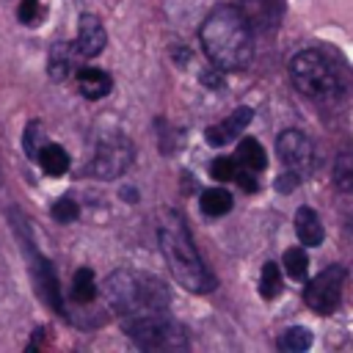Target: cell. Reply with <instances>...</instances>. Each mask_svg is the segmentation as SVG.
<instances>
[{
    "label": "cell",
    "mask_w": 353,
    "mask_h": 353,
    "mask_svg": "<svg viewBox=\"0 0 353 353\" xmlns=\"http://www.w3.org/2000/svg\"><path fill=\"white\" fill-rule=\"evenodd\" d=\"M251 116H254L251 108H237V110H232V116H226L221 124L207 127V143H210V146H223V143H229L232 138H237V135L248 127Z\"/></svg>",
    "instance_id": "9c48e42d"
},
{
    "label": "cell",
    "mask_w": 353,
    "mask_h": 353,
    "mask_svg": "<svg viewBox=\"0 0 353 353\" xmlns=\"http://www.w3.org/2000/svg\"><path fill=\"white\" fill-rule=\"evenodd\" d=\"M342 284H345V268L342 265H328L325 270H320L306 284V290H303L306 306L314 309L317 314H331L339 306Z\"/></svg>",
    "instance_id": "5b68a950"
},
{
    "label": "cell",
    "mask_w": 353,
    "mask_h": 353,
    "mask_svg": "<svg viewBox=\"0 0 353 353\" xmlns=\"http://www.w3.org/2000/svg\"><path fill=\"white\" fill-rule=\"evenodd\" d=\"M284 270H287V276L290 279H295V281H301L303 276H306V270H309V256H306V251L303 248H287L284 251Z\"/></svg>",
    "instance_id": "d6986e66"
},
{
    "label": "cell",
    "mask_w": 353,
    "mask_h": 353,
    "mask_svg": "<svg viewBox=\"0 0 353 353\" xmlns=\"http://www.w3.org/2000/svg\"><path fill=\"white\" fill-rule=\"evenodd\" d=\"M80 215V207H77V201L74 199H58L55 204H52V218L55 221H61V223H69V221H74Z\"/></svg>",
    "instance_id": "cb8c5ba5"
},
{
    "label": "cell",
    "mask_w": 353,
    "mask_h": 353,
    "mask_svg": "<svg viewBox=\"0 0 353 353\" xmlns=\"http://www.w3.org/2000/svg\"><path fill=\"white\" fill-rule=\"evenodd\" d=\"M298 179H301V174H295V171H287V174H281V176H279L276 188H279V190H292V188L298 185Z\"/></svg>",
    "instance_id": "4316f807"
},
{
    "label": "cell",
    "mask_w": 353,
    "mask_h": 353,
    "mask_svg": "<svg viewBox=\"0 0 353 353\" xmlns=\"http://www.w3.org/2000/svg\"><path fill=\"white\" fill-rule=\"evenodd\" d=\"M312 345V334L306 328H287L279 339V347L281 350H290V353H301Z\"/></svg>",
    "instance_id": "7402d4cb"
},
{
    "label": "cell",
    "mask_w": 353,
    "mask_h": 353,
    "mask_svg": "<svg viewBox=\"0 0 353 353\" xmlns=\"http://www.w3.org/2000/svg\"><path fill=\"white\" fill-rule=\"evenodd\" d=\"M41 141H44L41 124H36V121H33V124L28 127V132H25V152H28V157H33V160L39 157V152H41V146H44Z\"/></svg>",
    "instance_id": "d4e9b609"
},
{
    "label": "cell",
    "mask_w": 353,
    "mask_h": 353,
    "mask_svg": "<svg viewBox=\"0 0 353 353\" xmlns=\"http://www.w3.org/2000/svg\"><path fill=\"white\" fill-rule=\"evenodd\" d=\"M127 334L141 345V347H174L179 328L174 323H168L163 317V312L154 314H143V317H132L124 323Z\"/></svg>",
    "instance_id": "8992f818"
},
{
    "label": "cell",
    "mask_w": 353,
    "mask_h": 353,
    "mask_svg": "<svg viewBox=\"0 0 353 353\" xmlns=\"http://www.w3.org/2000/svg\"><path fill=\"white\" fill-rule=\"evenodd\" d=\"M108 298L121 314L130 317L154 314L168 306V292L157 279L127 270H119L113 279H108Z\"/></svg>",
    "instance_id": "3957f363"
},
{
    "label": "cell",
    "mask_w": 353,
    "mask_h": 353,
    "mask_svg": "<svg viewBox=\"0 0 353 353\" xmlns=\"http://www.w3.org/2000/svg\"><path fill=\"white\" fill-rule=\"evenodd\" d=\"M94 295H97L94 273H91L88 268H80V270L74 273V279H72V298H74L77 303H88V301H94Z\"/></svg>",
    "instance_id": "ac0fdd59"
},
{
    "label": "cell",
    "mask_w": 353,
    "mask_h": 353,
    "mask_svg": "<svg viewBox=\"0 0 353 353\" xmlns=\"http://www.w3.org/2000/svg\"><path fill=\"white\" fill-rule=\"evenodd\" d=\"M276 152H279L281 163L295 174H306L312 168L314 149H312V141L301 130H284L276 141Z\"/></svg>",
    "instance_id": "ba28073f"
},
{
    "label": "cell",
    "mask_w": 353,
    "mask_h": 353,
    "mask_svg": "<svg viewBox=\"0 0 353 353\" xmlns=\"http://www.w3.org/2000/svg\"><path fill=\"white\" fill-rule=\"evenodd\" d=\"M39 163L50 176H61L69 168V154L58 143H44L39 152Z\"/></svg>",
    "instance_id": "2e32d148"
},
{
    "label": "cell",
    "mask_w": 353,
    "mask_h": 353,
    "mask_svg": "<svg viewBox=\"0 0 353 353\" xmlns=\"http://www.w3.org/2000/svg\"><path fill=\"white\" fill-rule=\"evenodd\" d=\"M240 11L245 14L248 25H256V28L276 22V0H243Z\"/></svg>",
    "instance_id": "4fadbf2b"
},
{
    "label": "cell",
    "mask_w": 353,
    "mask_h": 353,
    "mask_svg": "<svg viewBox=\"0 0 353 353\" xmlns=\"http://www.w3.org/2000/svg\"><path fill=\"white\" fill-rule=\"evenodd\" d=\"M290 77H292V85L301 94L312 97V99H328L339 88L331 63L317 50H303V52L292 55V61H290Z\"/></svg>",
    "instance_id": "277c9868"
},
{
    "label": "cell",
    "mask_w": 353,
    "mask_h": 353,
    "mask_svg": "<svg viewBox=\"0 0 353 353\" xmlns=\"http://www.w3.org/2000/svg\"><path fill=\"white\" fill-rule=\"evenodd\" d=\"M77 83H80L83 97H88V99H102V97H108L110 88H113L110 77H108L102 69H91V66H88V69H80Z\"/></svg>",
    "instance_id": "7c38bea8"
},
{
    "label": "cell",
    "mask_w": 353,
    "mask_h": 353,
    "mask_svg": "<svg viewBox=\"0 0 353 353\" xmlns=\"http://www.w3.org/2000/svg\"><path fill=\"white\" fill-rule=\"evenodd\" d=\"M105 47V28L94 14H83L80 17V28H77V52L80 55H99Z\"/></svg>",
    "instance_id": "30bf717a"
},
{
    "label": "cell",
    "mask_w": 353,
    "mask_h": 353,
    "mask_svg": "<svg viewBox=\"0 0 353 353\" xmlns=\"http://www.w3.org/2000/svg\"><path fill=\"white\" fill-rule=\"evenodd\" d=\"M132 163V143L121 135H110L99 143L97 149V157H94V171L102 176V179H110V176H119L127 171V165Z\"/></svg>",
    "instance_id": "52a82bcc"
},
{
    "label": "cell",
    "mask_w": 353,
    "mask_h": 353,
    "mask_svg": "<svg viewBox=\"0 0 353 353\" xmlns=\"http://www.w3.org/2000/svg\"><path fill=\"white\" fill-rule=\"evenodd\" d=\"M19 19L22 22H28V25H33L36 19H39V14H41V8H39V0H22V6H19Z\"/></svg>",
    "instance_id": "484cf974"
},
{
    "label": "cell",
    "mask_w": 353,
    "mask_h": 353,
    "mask_svg": "<svg viewBox=\"0 0 353 353\" xmlns=\"http://www.w3.org/2000/svg\"><path fill=\"white\" fill-rule=\"evenodd\" d=\"M210 176L218 179V182H229V179L237 176V163L229 160V157H215L210 163Z\"/></svg>",
    "instance_id": "603a6c76"
},
{
    "label": "cell",
    "mask_w": 353,
    "mask_h": 353,
    "mask_svg": "<svg viewBox=\"0 0 353 353\" xmlns=\"http://www.w3.org/2000/svg\"><path fill=\"white\" fill-rule=\"evenodd\" d=\"M234 179L240 182V188H243V190H248V193H251V190H256V179H254L248 171H243V174L237 171V176H234Z\"/></svg>",
    "instance_id": "f1b7e54d"
},
{
    "label": "cell",
    "mask_w": 353,
    "mask_h": 353,
    "mask_svg": "<svg viewBox=\"0 0 353 353\" xmlns=\"http://www.w3.org/2000/svg\"><path fill=\"white\" fill-rule=\"evenodd\" d=\"M237 160L243 163V168L248 171H262L268 165V157H265V149L256 138H243L237 143Z\"/></svg>",
    "instance_id": "5bb4252c"
},
{
    "label": "cell",
    "mask_w": 353,
    "mask_h": 353,
    "mask_svg": "<svg viewBox=\"0 0 353 353\" xmlns=\"http://www.w3.org/2000/svg\"><path fill=\"white\" fill-rule=\"evenodd\" d=\"M199 39L207 58L226 72L245 69L254 55L251 25L237 6H215L199 30Z\"/></svg>",
    "instance_id": "6da1fadb"
},
{
    "label": "cell",
    "mask_w": 353,
    "mask_h": 353,
    "mask_svg": "<svg viewBox=\"0 0 353 353\" xmlns=\"http://www.w3.org/2000/svg\"><path fill=\"white\" fill-rule=\"evenodd\" d=\"M295 234L309 248H314V245L323 243V237H325L323 221H320V215L312 207H298V212H295Z\"/></svg>",
    "instance_id": "8fae6325"
},
{
    "label": "cell",
    "mask_w": 353,
    "mask_h": 353,
    "mask_svg": "<svg viewBox=\"0 0 353 353\" xmlns=\"http://www.w3.org/2000/svg\"><path fill=\"white\" fill-rule=\"evenodd\" d=\"M69 69H72L69 47L66 44H55L52 52H50V74L55 80H63V77H69Z\"/></svg>",
    "instance_id": "44dd1931"
},
{
    "label": "cell",
    "mask_w": 353,
    "mask_h": 353,
    "mask_svg": "<svg viewBox=\"0 0 353 353\" xmlns=\"http://www.w3.org/2000/svg\"><path fill=\"white\" fill-rule=\"evenodd\" d=\"M281 292V270L276 262H265L262 268V276H259V295L262 298H276Z\"/></svg>",
    "instance_id": "ffe728a7"
},
{
    "label": "cell",
    "mask_w": 353,
    "mask_h": 353,
    "mask_svg": "<svg viewBox=\"0 0 353 353\" xmlns=\"http://www.w3.org/2000/svg\"><path fill=\"white\" fill-rule=\"evenodd\" d=\"M157 234H160V248L165 254V262L176 276V281L190 292H210L215 287V276L204 268L182 218L176 212H165Z\"/></svg>",
    "instance_id": "7a4b0ae2"
},
{
    "label": "cell",
    "mask_w": 353,
    "mask_h": 353,
    "mask_svg": "<svg viewBox=\"0 0 353 353\" xmlns=\"http://www.w3.org/2000/svg\"><path fill=\"white\" fill-rule=\"evenodd\" d=\"M201 80L210 85V88H223V77H221V69L215 66L212 72H201Z\"/></svg>",
    "instance_id": "83f0119b"
},
{
    "label": "cell",
    "mask_w": 353,
    "mask_h": 353,
    "mask_svg": "<svg viewBox=\"0 0 353 353\" xmlns=\"http://www.w3.org/2000/svg\"><path fill=\"white\" fill-rule=\"evenodd\" d=\"M36 265H39V268H36V279H39V292H41V298H44L52 309H61V292H58V284H55V276H52L50 262L39 259Z\"/></svg>",
    "instance_id": "e0dca14e"
},
{
    "label": "cell",
    "mask_w": 353,
    "mask_h": 353,
    "mask_svg": "<svg viewBox=\"0 0 353 353\" xmlns=\"http://www.w3.org/2000/svg\"><path fill=\"white\" fill-rule=\"evenodd\" d=\"M201 212L210 215V218H221L232 210V193L223 190V188H210L201 193Z\"/></svg>",
    "instance_id": "9a60e30c"
}]
</instances>
